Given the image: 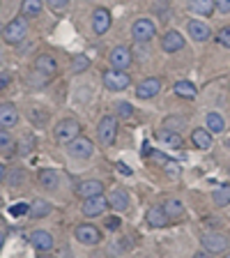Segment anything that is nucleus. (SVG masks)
<instances>
[{"label": "nucleus", "mask_w": 230, "mask_h": 258, "mask_svg": "<svg viewBox=\"0 0 230 258\" xmlns=\"http://www.w3.org/2000/svg\"><path fill=\"white\" fill-rule=\"evenodd\" d=\"M55 141L58 143H62V145H67V143H71L74 139H79L81 136V124H79V120H74V118H64V120H60L58 124H55Z\"/></svg>", "instance_id": "f257e3e1"}, {"label": "nucleus", "mask_w": 230, "mask_h": 258, "mask_svg": "<svg viewBox=\"0 0 230 258\" xmlns=\"http://www.w3.org/2000/svg\"><path fill=\"white\" fill-rule=\"evenodd\" d=\"M115 136H118V120L113 115H104L97 124V139L102 145H113L115 143Z\"/></svg>", "instance_id": "f03ea898"}, {"label": "nucleus", "mask_w": 230, "mask_h": 258, "mask_svg": "<svg viewBox=\"0 0 230 258\" xmlns=\"http://www.w3.org/2000/svg\"><path fill=\"white\" fill-rule=\"evenodd\" d=\"M102 81H104V86L113 92L124 90V88H129V83H131V79H129L127 72L124 70H113V67L106 70V72H102Z\"/></svg>", "instance_id": "7ed1b4c3"}, {"label": "nucleus", "mask_w": 230, "mask_h": 258, "mask_svg": "<svg viewBox=\"0 0 230 258\" xmlns=\"http://www.w3.org/2000/svg\"><path fill=\"white\" fill-rule=\"evenodd\" d=\"M3 32H5V42H7V44H12V46L21 44L23 39H26V35H28V23H26V19H14V21H10V23H7V28H5Z\"/></svg>", "instance_id": "20e7f679"}, {"label": "nucleus", "mask_w": 230, "mask_h": 258, "mask_svg": "<svg viewBox=\"0 0 230 258\" xmlns=\"http://www.w3.org/2000/svg\"><path fill=\"white\" fill-rule=\"evenodd\" d=\"M200 242H203V249H205V251H209L212 256H214V253L225 251V249H228V244H230L228 237H225L223 233H216V231L205 233V235L200 237Z\"/></svg>", "instance_id": "39448f33"}, {"label": "nucleus", "mask_w": 230, "mask_h": 258, "mask_svg": "<svg viewBox=\"0 0 230 258\" xmlns=\"http://www.w3.org/2000/svg\"><path fill=\"white\" fill-rule=\"evenodd\" d=\"M74 235H76V240H79L81 244H86V247H95V244H99V242H102V231H99L97 226H92V224L76 226Z\"/></svg>", "instance_id": "423d86ee"}, {"label": "nucleus", "mask_w": 230, "mask_h": 258, "mask_svg": "<svg viewBox=\"0 0 230 258\" xmlns=\"http://www.w3.org/2000/svg\"><path fill=\"white\" fill-rule=\"evenodd\" d=\"M106 208H111V205H108V199L104 196V194H99V196H90V199H83V205H81V210H83V215L86 217H102L104 212H106Z\"/></svg>", "instance_id": "0eeeda50"}, {"label": "nucleus", "mask_w": 230, "mask_h": 258, "mask_svg": "<svg viewBox=\"0 0 230 258\" xmlns=\"http://www.w3.org/2000/svg\"><path fill=\"white\" fill-rule=\"evenodd\" d=\"M131 35H134L136 42H150V39L157 35L155 21H150V19H138V21H134V26H131Z\"/></svg>", "instance_id": "6e6552de"}, {"label": "nucleus", "mask_w": 230, "mask_h": 258, "mask_svg": "<svg viewBox=\"0 0 230 258\" xmlns=\"http://www.w3.org/2000/svg\"><path fill=\"white\" fill-rule=\"evenodd\" d=\"M67 152H69L74 159H88V157L95 152V148H92V141L90 139L79 136V139H74L71 143H67Z\"/></svg>", "instance_id": "1a4fd4ad"}, {"label": "nucleus", "mask_w": 230, "mask_h": 258, "mask_svg": "<svg viewBox=\"0 0 230 258\" xmlns=\"http://www.w3.org/2000/svg\"><path fill=\"white\" fill-rule=\"evenodd\" d=\"M108 60H111L113 70H127V67H131V62H134V55H131V51H129L127 46H115V48H111Z\"/></svg>", "instance_id": "9d476101"}, {"label": "nucleus", "mask_w": 230, "mask_h": 258, "mask_svg": "<svg viewBox=\"0 0 230 258\" xmlns=\"http://www.w3.org/2000/svg\"><path fill=\"white\" fill-rule=\"evenodd\" d=\"M157 143H161L164 148H171V150H180V148H184V141L182 136L177 134L175 129H159L155 134Z\"/></svg>", "instance_id": "9b49d317"}, {"label": "nucleus", "mask_w": 230, "mask_h": 258, "mask_svg": "<svg viewBox=\"0 0 230 258\" xmlns=\"http://www.w3.org/2000/svg\"><path fill=\"white\" fill-rule=\"evenodd\" d=\"M30 244L35 249H37L39 253H48L51 249H53V235L51 233H46V231H32L30 233Z\"/></svg>", "instance_id": "f8f14e48"}, {"label": "nucleus", "mask_w": 230, "mask_h": 258, "mask_svg": "<svg viewBox=\"0 0 230 258\" xmlns=\"http://www.w3.org/2000/svg\"><path fill=\"white\" fill-rule=\"evenodd\" d=\"M145 221L152 226V228H164V226L171 224V217L166 215V210L161 205H152L147 212H145Z\"/></svg>", "instance_id": "ddd939ff"}, {"label": "nucleus", "mask_w": 230, "mask_h": 258, "mask_svg": "<svg viewBox=\"0 0 230 258\" xmlns=\"http://www.w3.org/2000/svg\"><path fill=\"white\" fill-rule=\"evenodd\" d=\"M161 48L166 53H175V51H182L184 48V37L177 30H168L164 37H161Z\"/></svg>", "instance_id": "4468645a"}, {"label": "nucleus", "mask_w": 230, "mask_h": 258, "mask_svg": "<svg viewBox=\"0 0 230 258\" xmlns=\"http://www.w3.org/2000/svg\"><path fill=\"white\" fill-rule=\"evenodd\" d=\"M113 19H111V12L104 10V7H99V10H95V14H92V30L97 32V35H104V32L111 28Z\"/></svg>", "instance_id": "2eb2a0df"}, {"label": "nucleus", "mask_w": 230, "mask_h": 258, "mask_svg": "<svg viewBox=\"0 0 230 258\" xmlns=\"http://www.w3.org/2000/svg\"><path fill=\"white\" fill-rule=\"evenodd\" d=\"M35 70L39 72V74L42 76H55L58 74V62H55V58L53 55H37V58H35Z\"/></svg>", "instance_id": "dca6fc26"}, {"label": "nucleus", "mask_w": 230, "mask_h": 258, "mask_svg": "<svg viewBox=\"0 0 230 258\" xmlns=\"http://www.w3.org/2000/svg\"><path fill=\"white\" fill-rule=\"evenodd\" d=\"M161 90V81L159 79H145L138 83V88H136V95H138V99H152V97H157Z\"/></svg>", "instance_id": "f3484780"}, {"label": "nucleus", "mask_w": 230, "mask_h": 258, "mask_svg": "<svg viewBox=\"0 0 230 258\" xmlns=\"http://www.w3.org/2000/svg\"><path fill=\"white\" fill-rule=\"evenodd\" d=\"M76 194H79L81 199L99 196V194H104V182L102 180H86V182H81L79 187H76Z\"/></svg>", "instance_id": "a211bd4d"}, {"label": "nucleus", "mask_w": 230, "mask_h": 258, "mask_svg": "<svg viewBox=\"0 0 230 258\" xmlns=\"http://www.w3.org/2000/svg\"><path fill=\"white\" fill-rule=\"evenodd\" d=\"M19 122V111L14 104H0V127L10 129Z\"/></svg>", "instance_id": "6ab92c4d"}, {"label": "nucleus", "mask_w": 230, "mask_h": 258, "mask_svg": "<svg viewBox=\"0 0 230 258\" xmlns=\"http://www.w3.org/2000/svg\"><path fill=\"white\" fill-rule=\"evenodd\" d=\"M108 205H111L113 210H118V212H124V210L129 208V194L124 191V189H113V191L108 194Z\"/></svg>", "instance_id": "aec40b11"}, {"label": "nucleus", "mask_w": 230, "mask_h": 258, "mask_svg": "<svg viewBox=\"0 0 230 258\" xmlns=\"http://www.w3.org/2000/svg\"><path fill=\"white\" fill-rule=\"evenodd\" d=\"M187 30H189V35H191L196 42H207V39L212 37V30H209V26H205L203 21H189Z\"/></svg>", "instance_id": "412c9836"}, {"label": "nucleus", "mask_w": 230, "mask_h": 258, "mask_svg": "<svg viewBox=\"0 0 230 258\" xmlns=\"http://www.w3.org/2000/svg\"><path fill=\"white\" fill-rule=\"evenodd\" d=\"M191 143H193V148H198V150H209V148H212V134H209L207 129H193Z\"/></svg>", "instance_id": "4be33fe9"}, {"label": "nucleus", "mask_w": 230, "mask_h": 258, "mask_svg": "<svg viewBox=\"0 0 230 258\" xmlns=\"http://www.w3.org/2000/svg\"><path fill=\"white\" fill-rule=\"evenodd\" d=\"M189 10H191L193 14L209 16L216 10V5H214V0H189Z\"/></svg>", "instance_id": "5701e85b"}, {"label": "nucleus", "mask_w": 230, "mask_h": 258, "mask_svg": "<svg viewBox=\"0 0 230 258\" xmlns=\"http://www.w3.org/2000/svg\"><path fill=\"white\" fill-rule=\"evenodd\" d=\"M48 212H51V203H46L44 199H35L30 203V210H28V215H30L32 219H42Z\"/></svg>", "instance_id": "b1692460"}, {"label": "nucleus", "mask_w": 230, "mask_h": 258, "mask_svg": "<svg viewBox=\"0 0 230 258\" xmlns=\"http://www.w3.org/2000/svg\"><path fill=\"white\" fill-rule=\"evenodd\" d=\"M173 92L177 97H182V99H193L198 90H196V86H193L191 81H177L175 86H173Z\"/></svg>", "instance_id": "393cba45"}, {"label": "nucleus", "mask_w": 230, "mask_h": 258, "mask_svg": "<svg viewBox=\"0 0 230 258\" xmlns=\"http://www.w3.org/2000/svg\"><path fill=\"white\" fill-rule=\"evenodd\" d=\"M161 208L166 210V215L171 217V221L173 219H182L184 217V205H182V201H177V199H168Z\"/></svg>", "instance_id": "a878e982"}, {"label": "nucleus", "mask_w": 230, "mask_h": 258, "mask_svg": "<svg viewBox=\"0 0 230 258\" xmlns=\"http://www.w3.org/2000/svg\"><path fill=\"white\" fill-rule=\"evenodd\" d=\"M212 201H214L216 208H225L230 203V182H223L216 187V191L212 194Z\"/></svg>", "instance_id": "bb28decb"}, {"label": "nucleus", "mask_w": 230, "mask_h": 258, "mask_svg": "<svg viewBox=\"0 0 230 258\" xmlns=\"http://www.w3.org/2000/svg\"><path fill=\"white\" fill-rule=\"evenodd\" d=\"M60 182V175L53 171V168H44V171H39V184H42L44 189H55Z\"/></svg>", "instance_id": "cd10ccee"}, {"label": "nucleus", "mask_w": 230, "mask_h": 258, "mask_svg": "<svg viewBox=\"0 0 230 258\" xmlns=\"http://www.w3.org/2000/svg\"><path fill=\"white\" fill-rule=\"evenodd\" d=\"M42 10H44V0H23L21 3L23 16H37Z\"/></svg>", "instance_id": "c85d7f7f"}, {"label": "nucleus", "mask_w": 230, "mask_h": 258, "mask_svg": "<svg viewBox=\"0 0 230 258\" xmlns=\"http://www.w3.org/2000/svg\"><path fill=\"white\" fill-rule=\"evenodd\" d=\"M207 129H212L214 134H221L225 129V122L219 113H207Z\"/></svg>", "instance_id": "c756f323"}, {"label": "nucleus", "mask_w": 230, "mask_h": 258, "mask_svg": "<svg viewBox=\"0 0 230 258\" xmlns=\"http://www.w3.org/2000/svg\"><path fill=\"white\" fill-rule=\"evenodd\" d=\"M14 139H12V134L7 132V129H0V152H14Z\"/></svg>", "instance_id": "7c9ffc66"}, {"label": "nucleus", "mask_w": 230, "mask_h": 258, "mask_svg": "<svg viewBox=\"0 0 230 258\" xmlns=\"http://www.w3.org/2000/svg\"><path fill=\"white\" fill-rule=\"evenodd\" d=\"M88 67H90V58H88V55H74V60H71V70H74L76 74L86 72Z\"/></svg>", "instance_id": "2f4dec72"}, {"label": "nucleus", "mask_w": 230, "mask_h": 258, "mask_svg": "<svg viewBox=\"0 0 230 258\" xmlns=\"http://www.w3.org/2000/svg\"><path fill=\"white\" fill-rule=\"evenodd\" d=\"M216 42H219L223 48H230V26L221 28V30L216 32Z\"/></svg>", "instance_id": "473e14b6"}, {"label": "nucleus", "mask_w": 230, "mask_h": 258, "mask_svg": "<svg viewBox=\"0 0 230 258\" xmlns=\"http://www.w3.org/2000/svg\"><path fill=\"white\" fill-rule=\"evenodd\" d=\"M118 113H120V118H131L134 115V106L127 102H120L118 104Z\"/></svg>", "instance_id": "72a5a7b5"}, {"label": "nucleus", "mask_w": 230, "mask_h": 258, "mask_svg": "<svg viewBox=\"0 0 230 258\" xmlns=\"http://www.w3.org/2000/svg\"><path fill=\"white\" fill-rule=\"evenodd\" d=\"M67 3H69V0H46V5L51 7L53 12H62V10H67Z\"/></svg>", "instance_id": "f704fd0d"}, {"label": "nucleus", "mask_w": 230, "mask_h": 258, "mask_svg": "<svg viewBox=\"0 0 230 258\" xmlns=\"http://www.w3.org/2000/svg\"><path fill=\"white\" fill-rule=\"evenodd\" d=\"M10 83H12V74H10V72H0V90H5Z\"/></svg>", "instance_id": "c9c22d12"}, {"label": "nucleus", "mask_w": 230, "mask_h": 258, "mask_svg": "<svg viewBox=\"0 0 230 258\" xmlns=\"http://www.w3.org/2000/svg\"><path fill=\"white\" fill-rule=\"evenodd\" d=\"M214 5L219 12H223V14H230V0H214Z\"/></svg>", "instance_id": "e433bc0d"}, {"label": "nucleus", "mask_w": 230, "mask_h": 258, "mask_svg": "<svg viewBox=\"0 0 230 258\" xmlns=\"http://www.w3.org/2000/svg\"><path fill=\"white\" fill-rule=\"evenodd\" d=\"M106 228L118 231V228H120V219H118V217H108V219H106Z\"/></svg>", "instance_id": "4c0bfd02"}, {"label": "nucleus", "mask_w": 230, "mask_h": 258, "mask_svg": "<svg viewBox=\"0 0 230 258\" xmlns=\"http://www.w3.org/2000/svg\"><path fill=\"white\" fill-rule=\"evenodd\" d=\"M28 210H30V208H28V205H14V208H12V215H16V217H19V215H23V212H26V215H28Z\"/></svg>", "instance_id": "58836bf2"}, {"label": "nucleus", "mask_w": 230, "mask_h": 258, "mask_svg": "<svg viewBox=\"0 0 230 258\" xmlns=\"http://www.w3.org/2000/svg\"><path fill=\"white\" fill-rule=\"evenodd\" d=\"M12 180H14V187H16V184H21L23 182V171H14ZM12 180H10V182H12Z\"/></svg>", "instance_id": "ea45409f"}, {"label": "nucleus", "mask_w": 230, "mask_h": 258, "mask_svg": "<svg viewBox=\"0 0 230 258\" xmlns=\"http://www.w3.org/2000/svg\"><path fill=\"white\" fill-rule=\"evenodd\" d=\"M193 258H212V253H209V251H205V249H203V251L193 253Z\"/></svg>", "instance_id": "a19ab883"}, {"label": "nucleus", "mask_w": 230, "mask_h": 258, "mask_svg": "<svg viewBox=\"0 0 230 258\" xmlns=\"http://www.w3.org/2000/svg\"><path fill=\"white\" fill-rule=\"evenodd\" d=\"M5 175H7V168L3 166V164H0V182H3V180H5Z\"/></svg>", "instance_id": "79ce46f5"}, {"label": "nucleus", "mask_w": 230, "mask_h": 258, "mask_svg": "<svg viewBox=\"0 0 230 258\" xmlns=\"http://www.w3.org/2000/svg\"><path fill=\"white\" fill-rule=\"evenodd\" d=\"M118 171H122V173H124V175H129V173H131V171H129V168H127V166H124V164H118Z\"/></svg>", "instance_id": "37998d69"}, {"label": "nucleus", "mask_w": 230, "mask_h": 258, "mask_svg": "<svg viewBox=\"0 0 230 258\" xmlns=\"http://www.w3.org/2000/svg\"><path fill=\"white\" fill-rule=\"evenodd\" d=\"M3 247H5V233L0 231V249H3Z\"/></svg>", "instance_id": "c03bdc74"}, {"label": "nucleus", "mask_w": 230, "mask_h": 258, "mask_svg": "<svg viewBox=\"0 0 230 258\" xmlns=\"http://www.w3.org/2000/svg\"><path fill=\"white\" fill-rule=\"evenodd\" d=\"M39 258H55V256H51V253H42Z\"/></svg>", "instance_id": "a18cd8bd"}, {"label": "nucleus", "mask_w": 230, "mask_h": 258, "mask_svg": "<svg viewBox=\"0 0 230 258\" xmlns=\"http://www.w3.org/2000/svg\"><path fill=\"white\" fill-rule=\"evenodd\" d=\"M225 145H228V148H230V139H228V141H225Z\"/></svg>", "instance_id": "49530a36"}, {"label": "nucleus", "mask_w": 230, "mask_h": 258, "mask_svg": "<svg viewBox=\"0 0 230 258\" xmlns=\"http://www.w3.org/2000/svg\"><path fill=\"white\" fill-rule=\"evenodd\" d=\"M3 30H5V28H3V23H0V32H3Z\"/></svg>", "instance_id": "de8ad7c7"}, {"label": "nucleus", "mask_w": 230, "mask_h": 258, "mask_svg": "<svg viewBox=\"0 0 230 258\" xmlns=\"http://www.w3.org/2000/svg\"><path fill=\"white\" fill-rule=\"evenodd\" d=\"M223 258H230V253H225V256H223Z\"/></svg>", "instance_id": "09e8293b"}, {"label": "nucleus", "mask_w": 230, "mask_h": 258, "mask_svg": "<svg viewBox=\"0 0 230 258\" xmlns=\"http://www.w3.org/2000/svg\"><path fill=\"white\" fill-rule=\"evenodd\" d=\"M0 62H3V55H0Z\"/></svg>", "instance_id": "8fccbe9b"}]
</instances>
